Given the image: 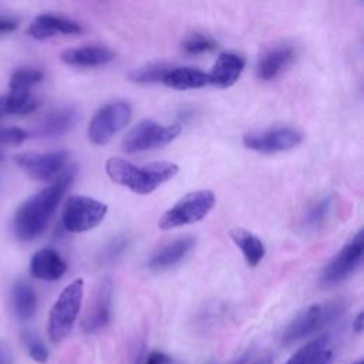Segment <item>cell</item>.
Here are the masks:
<instances>
[{
    "mask_svg": "<svg viewBox=\"0 0 364 364\" xmlns=\"http://www.w3.org/2000/svg\"><path fill=\"white\" fill-rule=\"evenodd\" d=\"M215 193L208 189L195 191L182 196L159 219L158 226L164 230L181 228L202 220L215 206Z\"/></svg>",
    "mask_w": 364,
    "mask_h": 364,
    "instance_id": "5b68a950",
    "label": "cell"
},
{
    "mask_svg": "<svg viewBox=\"0 0 364 364\" xmlns=\"http://www.w3.org/2000/svg\"><path fill=\"white\" fill-rule=\"evenodd\" d=\"M114 60V53L102 46H87L65 50L61 54V61L75 67H97Z\"/></svg>",
    "mask_w": 364,
    "mask_h": 364,
    "instance_id": "d6986e66",
    "label": "cell"
},
{
    "mask_svg": "<svg viewBox=\"0 0 364 364\" xmlns=\"http://www.w3.org/2000/svg\"><path fill=\"white\" fill-rule=\"evenodd\" d=\"M17 26H18L17 20L7 16H0V34H7L14 31Z\"/></svg>",
    "mask_w": 364,
    "mask_h": 364,
    "instance_id": "836d02e7",
    "label": "cell"
},
{
    "mask_svg": "<svg viewBox=\"0 0 364 364\" xmlns=\"http://www.w3.org/2000/svg\"><path fill=\"white\" fill-rule=\"evenodd\" d=\"M294 50L290 46H279L269 50L257 63L256 75L259 80H273L293 61Z\"/></svg>",
    "mask_w": 364,
    "mask_h": 364,
    "instance_id": "ac0fdd59",
    "label": "cell"
},
{
    "mask_svg": "<svg viewBox=\"0 0 364 364\" xmlns=\"http://www.w3.org/2000/svg\"><path fill=\"white\" fill-rule=\"evenodd\" d=\"M364 255V240L363 229H360L327 263L321 273V284L326 287L336 286L353 274L363 262Z\"/></svg>",
    "mask_w": 364,
    "mask_h": 364,
    "instance_id": "ba28073f",
    "label": "cell"
},
{
    "mask_svg": "<svg viewBox=\"0 0 364 364\" xmlns=\"http://www.w3.org/2000/svg\"><path fill=\"white\" fill-rule=\"evenodd\" d=\"M333 208V198L331 196H324L314 202L304 213L303 216V228L307 230H313L320 228L324 220L328 218L330 212Z\"/></svg>",
    "mask_w": 364,
    "mask_h": 364,
    "instance_id": "cb8c5ba5",
    "label": "cell"
},
{
    "mask_svg": "<svg viewBox=\"0 0 364 364\" xmlns=\"http://www.w3.org/2000/svg\"><path fill=\"white\" fill-rule=\"evenodd\" d=\"M229 236L235 242V245L242 250L243 257L250 267L257 266L260 260L264 257V253H266L264 245L252 232L243 228H232L229 230Z\"/></svg>",
    "mask_w": 364,
    "mask_h": 364,
    "instance_id": "44dd1931",
    "label": "cell"
},
{
    "mask_svg": "<svg viewBox=\"0 0 364 364\" xmlns=\"http://www.w3.org/2000/svg\"><path fill=\"white\" fill-rule=\"evenodd\" d=\"M3 115V105H1V100H0V117Z\"/></svg>",
    "mask_w": 364,
    "mask_h": 364,
    "instance_id": "8d00e7d4",
    "label": "cell"
},
{
    "mask_svg": "<svg viewBox=\"0 0 364 364\" xmlns=\"http://www.w3.org/2000/svg\"><path fill=\"white\" fill-rule=\"evenodd\" d=\"M129 245V237L125 235H119L114 239H111L101 250L100 256H98V262L101 264H109L114 263L118 257H121V255L124 253V250L128 247Z\"/></svg>",
    "mask_w": 364,
    "mask_h": 364,
    "instance_id": "f1b7e54d",
    "label": "cell"
},
{
    "mask_svg": "<svg viewBox=\"0 0 364 364\" xmlns=\"http://www.w3.org/2000/svg\"><path fill=\"white\" fill-rule=\"evenodd\" d=\"M43 80V71L33 67L17 68L10 78V88H27L31 90L33 85Z\"/></svg>",
    "mask_w": 364,
    "mask_h": 364,
    "instance_id": "83f0119b",
    "label": "cell"
},
{
    "mask_svg": "<svg viewBox=\"0 0 364 364\" xmlns=\"http://www.w3.org/2000/svg\"><path fill=\"white\" fill-rule=\"evenodd\" d=\"M78 121V111L74 107L65 105L47 112L38 127L37 134L40 136H61L71 131Z\"/></svg>",
    "mask_w": 364,
    "mask_h": 364,
    "instance_id": "2e32d148",
    "label": "cell"
},
{
    "mask_svg": "<svg viewBox=\"0 0 364 364\" xmlns=\"http://www.w3.org/2000/svg\"><path fill=\"white\" fill-rule=\"evenodd\" d=\"M84 294V280L75 279L67 284L55 300L48 316V337L53 343L64 340L77 320Z\"/></svg>",
    "mask_w": 364,
    "mask_h": 364,
    "instance_id": "277c9868",
    "label": "cell"
},
{
    "mask_svg": "<svg viewBox=\"0 0 364 364\" xmlns=\"http://www.w3.org/2000/svg\"><path fill=\"white\" fill-rule=\"evenodd\" d=\"M363 328H364V313L360 311V313L357 314V317L354 318V321H353V331H354L355 334H361Z\"/></svg>",
    "mask_w": 364,
    "mask_h": 364,
    "instance_id": "e575fe53",
    "label": "cell"
},
{
    "mask_svg": "<svg viewBox=\"0 0 364 364\" xmlns=\"http://www.w3.org/2000/svg\"><path fill=\"white\" fill-rule=\"evenodd\" d=\"M176 164L169 161L151 162L144 166H136L121 158H109L105 162V172L109 179L138 195H148L168 182L178 173Z\"/></svg>",
    "mask_w": 364,
    "mask_h": 364,
    "instance_id": "7a4b0ae2",
    "label": "cell"
},
{
    "mask_svg": "<svg viewBox=\"0 0 364 364\" xmlns=\"http://www.w3.org/2000/svg\"><path fill=\"white\" fill-rule=\"evenodd\" d=\"M236 364H272V357L269 354L255 357L252 353H247L243 357H240L236 361Z\"/></svg>",
    "mask_w": 364,
    "mask_h": 364,
    "instance_id": "1f68e13d",
    "label": "cell"
},
{
    "mask_svg": "<svg viewBox=\"0 0 364 364\" xmlns=\"http://www.w3.org/2000/svg\"><path fill=\"white\" fill-rule=\"evenodd\" d=\"M81 31L80 23L54 14H41L28 27V36L36 40H46L55 34H78Z\"/></svg>",
    "mask_w": 364,
    "mask_h": 364,
    "instance_id": "9a60e30c",
    "label": "cell"
},
{
    "mask_svg": "<svg viewBox=\"0 0 364 364\" xmlns=\"http://www.w3.org/2000/svg\"><path fill=\"white\" fill-rule=\"evenodd\" d=\"M14 162L34 181H53L67 166L68 152L53 151L47 154L24 152L14 156Z\"/></svg>",
    "mask_w": 364,
    "mask_h": 364,
    "instance_id": "30bf717a",
    "label": "cell"
},
{
    "mask_svg": "<svg viewBox=\"0 0 364 364\" xmlns=\"http://www.w3.org/2000/svg\"><path fill=\"white\" fill-rule=\"evenodd\" d=\"M3 159V154H1V151H0V161Z\"/></svg>",
    "mask_w": 364,
    "mask_h": 364,
    "instance_id": "f35d334b",
    "label": "cell"
},
{
    "mask_svg": "<svg viewBox=\"0 0 364 364\" xmlns=\"http://www.w3.org/2000/svg\"><path fill=\"white\" fill-rule=\"evenodd\" d=\"M111 300H112V282L105 277L102 279L88 304L85 316L82 318V330L87 334L101 330L111 316Z\"/></svg>",
    "mask_w": 364,
    "mask_h": 364,
    "instance_id": "7c38bea8",
    "label": "cell"
},
{
    "mask_svg": "<svg viewBox=\"0 0 364 364\" xmlns=\"http://www.w3.org/2000/svg\"><path fill=\"white\" fill-rule=\"evenodd\" d=\"M181 132V125H161L151 119L136 124L124 138L122 149L128 154L156 149L172 142Z\"/></svg>",
    "mask_w": 364,
    "mask_h": 364,
    "instance_id": "52a82bcc",
    "label": "cell"
},
{
    "mask_svg": "<svg viewBox=\"0 0 364 364\" xmlns=\"http://www.w3.org/2000/svg\"><path fill=\"white\" fill-rule=\"evenodd\" d=\"M0 364H7V353L3 344H0Z\"/></svg>",
    "mask_w": 364,
    "mask_h": 364,
    "instance_id": "d590c367",
    "label": "cell"
},
{
    "mask_svg": "<svg viewBox=\"0 0 364 364\" xmlns=\"http://www.w3.org/2000/svg\"><path fill=\"white\" fill-rule=\"evenodd\" d=\"M13 309L20 320H28L37 310V296L34 289L26 282H17L11 291Z\"/></svg>",
    "mask_w": 364,
    "mask_h": 364,
    "instance_id": "603a6c76",
    "label": "cell"
},
{
    "mask_svg": "<svg viewBox=\"0 0 364 364\" xmlns=\"http://www.w3.org/2000/svg\"><path fill=\"white\" fill-rule=\"evenodd\" d=\"M30 272L36 279L55 282L67 272V263L57 250L44 247L33 255L30 260Z\"/></svg>",
    "mask_w": 364,
    "mask_h": 364,
    "instance_id": "4fadbf2b",
    "label": "cell"
},
{
    "mask_svg": "<svg viewBox=\"0 0 364 364\" xmlns=\"http://www.w3.org/2000/svg\"><path fill=\"white\" fill-rule=\"evenodd\" d=\"M77 173L74 165H67L64 171L53 179L51 185L24 200L14 215V233L23 242L38 237L47 228L63 195L71 185Z\"/></svg>",
    "mask_w": 364,
    "mask_h": 364,
    "instance_id": "6da1fadb",
    "label": "cell"
},
{
    "mask_svg": "<svg viewBox=\"0 0 364 364\" xmlns=\"http://www.w3.org/2000/svg\"><path fill=\"white\" fill-rule=\"evenodd\" d=\"M245 68V60L233 53H223L218 57L212 70L208 73L209 84L219 88L233 85Z\"/></svg>",
    "mask_w": 364,
    "mask_h": 364,
    "instance_id": "e0dca14e",
    "label": "cell"
},
{
    "mask_svg": "<svg viewBox=\"0 0 364 364\" xmlns=\"http://www.w3.org/2000/svg\"><path fill=\"white\" fill-rule=\"evenodd\" d=\"M301 134L290 127H277L257 132H247L243 145L247 149L262 154H276L289 151L301 142Z\"/></svg>",
    "mask_w": 364,
    "mask_h": 364,
    "instance_id": "8fae6325",
    "label": "cell"
},
{
    "mask_svg": "<svg viewBox=\"0 0 364 364\" xmlns=\"http://www.w3.org/2000/svg\"><path fill=\"white\" fill-rule=\"evenodd\" d=\"M169 363H171L169 355H166L162 351H152L145 357L142 364H169Z\"/></svg>",
    "mask_w": 364,
    "mask_h": 364,
    "instance_id": "d6a6232c",
    "label": "cell"
},
{
    "mask_svg": "<svg viewBox=\"0 0 364 364\" xmlns=\"http://www.w3.org/2000/svg\"><path fill=\"white\" fill-rule=\"evenodd\" d=\"M327 344H328V336L326 334L318 336L311 341H309L307 344H304L303 347H300L284 364H311L317 358V355L324 348H327Z\"/></svg>",
    "mask_w": 364,
    "mask_h": 364,
    "instance_id": "d4e9b609",
    "label": "cell"
},
{
    "mask_svg": "<svg viewBox=\"0 0 364 364\" xmlns=\"http://www.w3.org/2000/svg\"><path fill=\"white\" fill-rule=\"evenodd\" d=\"M131 118V107L125 101H115L104 105L92 117L88 125V139L95 145L107 144L121 131Z\"/></svg>",
    "mask_w": 364,
    "mask_h": 364,
    "instance_id": "9c48e42d",
    "label": "cell"
},
{
    "mask_svg": "<svg viewBox=\"0 0 364 364\" xmlns=\"http://www.w3.org/2000/svg\"><path fill=\"white\" fill-rule=\"evenodd\" d=\"M108 206L85 195H73L63 209V226L73 233H81L97 228L105 218Z\"/></svg>",
    "mask_w": 364,
    "mask_h": 364,
    "instance_id": "8992f818",
    "label": "cell"
},
{
    "mask_svg": "<svg viewBox=\"0 0 364 364\" xmlns=\"http://www.w3.org/2000/svg\"><path fill=\"white\" fill-rule=\"evenodd\" d=\"M28 134L17 127H0V144L3 145H20Z\"/></svg>",
    "mask_w": 364,
    "mask_h": 364,
    "instance_id": "4dcf8cb0",
    "label": "cell"
},
{
    "mask_svg": "<svg viewBox=\"0 0 364 364\" xmlns=\"http://www.w3.org/2000/svg\"><path fill=\"white\" fill-rule=\"evenodd\" d=\"M162 82L173 90H193L209 85L208 73L192 67H171Z\"/></svg>",
    "mask_w": 364,
    "mask_h": 364,
    "instance_id": "ffe728a7",
    "label": "cell"
},
{
    "mask_svg": "<svg viewBox=\"0 0 364 364\" xmlns=\"http://www.w3.org/2000/svg\"><path fill=\"white\" fill-rule=\"evenodd\" d=\"M353 364H364V363H363V360H358V361H355V363H353Z\"/></svg>",
    "mask_w": 364,
    "mask_h": 364,
    "instance_id": "74e56055",
    "label": "cell"
},
{
    "mask_svg": "<svg viewBox=\"0 0 364 364\" xmlns=\"http://www.w3.org/2000/svg\"><path fill=\"white\" fill-rule=\"evenodd\" d=\"M21 341L28 353V355L40 364H46L48 360V350L44 346V343L37 337L36 333L31 330H23L21 331Z\"/></svg>",
    "mask_w": 364,
    "mask_h": 364,
    "instance_id": "4316f807",
    "label": "cell"
},
{
    "mask_svg": "<svg viewBox=\"0 0 364 364\" xmlns=\"http://www.w3.org/2000/svg\"><path fill=\"white\" fill-rule=\"evenodd\" d=\"M196 245V237L183 235L159 247L148 260L151 269H166L179 263Z\"/></svg>",
    "mask_w": 364,
    "mask_h": 364,
    "instance_id": "5bb4252c",
    "label": "cell"
},
{
    "mask_svg": "<svg viewBox=\"0 0 364 364\" xmlns=\"http://www.w3.org/2000/svg\"><path fill=\"white\" fill-rule=\"evenodd\" d=\"M3 114L27 115L37 109L38 101L27 88H10L6 98L1 100Z\"/></svg>",
    "mask_w": 364,
    "mask_h": 364,
    "instance_id": "7402d4cb",
    "label": "cell"
},
{
    "mask_svg": "<svg viewBox=\"0 0 364 364\" xmlns=\"http://www.w3.org/2000/svg\"><path fill=\"white\" fill-rule=\"evenodd\" d=\"M172 65L164 64V63H156V64H149L141 68H135L129 73V80L139 84H151V82H162L164 77L169 71Z\"/></svg>",
    "mask_w": 364,
    "mask_h": 364,
    "instance_id": "484cf974",
    "label": "cell"
},
{
    "mask_svg": "<svg viewBox=\"0 0 364 364\" xmlns=\"http://www.w3.org/2000/svg\"><path fill=\"white\" fill-rule=\"evenodd\" d=\"M344 309L346 306L343 300H333L324 304L309 306L287 324L282 334V343L290 346L314 334L321 327L337 320L343 314Z\"/></svg>",
    "mask_w": 364,
    "mask_h": 364,
    "instance_id": "3957f363",
    "label": "cell"
},
{
    "mask_svg": "<svg viewBox=\"0 0 364 364\" xmlns=\"http://www.w3.org/2000/svg\"><path fill=\"white\" fill-rule=\"evenodd\" d=\"M182 48L186 54H200V53H206V51H210V50H215L216 48V43L206 37V36H202V34H191L182 44Z\"/></svg>",
    "mask_w": 364,
    "mask_h": 364,
    "instance_id": "f546056e",
    "label": "cell"
}]
</instances>
